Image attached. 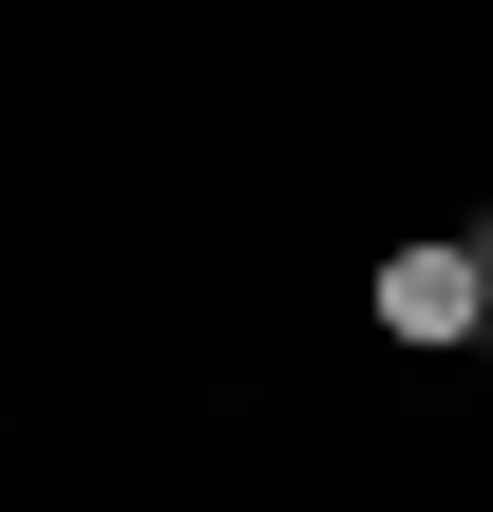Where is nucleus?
<instances>
[{
	"label": "nucleus",
	"mask_w": 493,
	"mask_h": 512,
	"mask_svg": "<svg viewBox=\"0 0 493 512\" xmlns=\"http://www.w3.org/2000/svg\"><path fill=\"white\" fill-rule=\"evenodd\" d=\"M361 323H380V342H418V361H456V342H493V266H475V228H418V247H380Z\"/></svg>",
	"instance_id": "nucleus-1"
}]
</instances>
